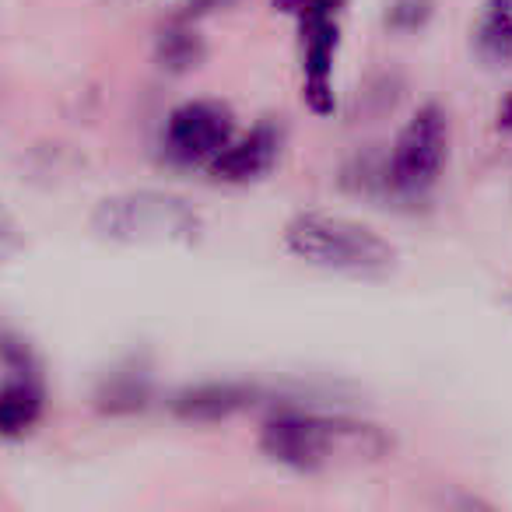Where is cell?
<instances>
[{"instance_id":"cell-1","label":"cell","mask_w":512,"mask_h":512,"mask_svg":"<svg viewBox=\"0 0 512 512\" xmlns=\"http://www.w3.org/2000/svg\"><path fill=\"white\" fill-rule=\"evenodd\" d=\"M285 249L302 264L358 281H383L397 271V249L386 235L358 218L302 211L281 232Z\"/></svg>"},{"instance_id":"cell-2","label":"cell","mask_w":512,"mask_h":512,"mask_svg":"<svg viewBox=\"0 0 512 512\" xmlns=\"http://www.w3.org/2000/svg\"><path fill=\"white\" fill-rule=\"evenodd\" d=\"M386 446H390V439L379 428L348 418H330V414L295 411V407L274 411L260 432V449L274 463L299 470V474H316V470L330 467L344 449L379 456L386 453Z\"/></svg>"},{"instance_id":"cell-3","label":"cell","mask_w":512,"mask_h":512,"mask_svg":"<svg viewBox=\"0 0 512 512\" xmlns=\"http://www.w3.org/2000/svg\"><path fill=\"white\" fill-rule=\"evenodd\" d=\"M92 228L123 246H197L204 218L186 197L169 190H130L106 197L92 214Z\"/></svg>"},{"instance_id":"cell-4","label":"cell","mask_w":512,"mask_h":512,"mask_svg":"<svg viewBox=\"0 0 512 512\" xmlns=\"http://www.w3.org/2000/svg\"><path fill=\"white\" fill-rule=\"evenodd\" d=\"M449 162V116L439 102H425L411 113L393 141L379 179L393 200H425Z\"/></svg>"},{"instance_id":"cell-5","label":"cell","mask_w":512,"mask_h":512,"mask_svg":"<svg viewBox=\"0 0 512 512\" xmlns=\"http://www.w3.org/2000/svg\"><path fill=\"white\" fill-rule=\"evenodd\" d=\"M348 0H306L299 8V53H302V99L309 113L334 116L337 88L334 64L341 50V11Z\"/></svg>"},{"instance_id":"cell-6","label":"cell","mask_w":512,"mask_h":512,"mask_svg":"<svg viewBox=\"0 0 512 512\" xmlns=\"http://www.w3.org/2000/svg\"><path fill=\"white\" fill-rule=\"evenodd\" d=\"M235 134V120L221 102L193 99L169 113L165 155L176 165H207Z\"/></svg>"},{"instance_id":"cell-7","label":"cell","mask_w":512,"mask_h":512,"mask_svg":"<svg viewBox=\"0 0 512 512\" xmlns=\"http://www.w3.org/2000/svg\"><path fill=\"white\" fill-rule=\"evenodd\" d=\"M278 155H281V127L264 120L256 123V127H249L246 134L239 137L232 134V141L207 162V172L218 183L246 186L256 183V179H264L278 165Z\"/></svg>"},{"instance_id":"cell-8","label":"cell","mask_w":512,"mask_h":512,"mask_svg":"<svg viewBox=\"0 0 512 512\" xmlns=\"http://www.w3.org/2000/svg\"><path fill=\"white\" fill-rule=\"evenodd\" d=\"M256 400H260V390L253 383L214 379V383H193L179 390L172 397V414L190 421V425H218V421L253 407Z\"/></svg>"},{"instance_id":"cell-9","label":"cell","mask_w":512,"mask_h":512,"mask_svg":"<svg viewBox=\"0 0 512 512\" xmlns=\"http://www.w3.org/2000/svg\"><path fill=\"white\" fill-rule=\"evenodd\" d=\"M470 43H474V53L481 64H512V0H481Z\"/></svg>"},{"instance_id":"cell-10","label":"cell","mask_w":512,"mask_h":512,"mask_svg":"<svg viewBox=\"0 0 512 512\" xmlns=\"http://www.w3.org/2000/svg\"><path fill=\"white\" fill-rule=\"evenodd\" d=\"M43 418V386L22 372L0 383V435H25Z\"/></svg>"},{"instance_id":"cell-11","label":"cell","mask_w":512,"mask_h":512,"mask_svg":"<svg viewBox=\"0 0 512 512\" xmlns=\"http://www.w3.org/2000/svg\"><path fill=\"white\" fill-rule=\"evenodd\" d=\"M200 57H204V39L197 36L193 22L176 18L169 29H162V36H158V64H162L165 71L183 74V71H190V67H197Z\"/></svg>"},{"instance_id":"cell-12","label":"cell","mask_w":512,"mask_h":512,"mask_svg":"<svg viewBox=\"0 0 512 512\" xmlns=\"http://www.w3.org/2000/svg\"><path fill=\"white\" fill-rule=\"evenodd\" d=\"M432 18V0H393L386 11V25L397 32H418Z\"/></svg>"},{"instance_id":"cell-13","label":"cell","mask_w":512,"mask_h":512,"mask_svg":"<svg viewBox=\"0 0 512 512\" xmlns=\"http://www.w3.org/2000/svg\"><path fill=\"white\" fill-rule=\"evenodd\" d=\"M109 400H113V411H137V407L148 404V383L141 376H123L109 386Z\"/></svg>"},{"instance_id":"cell-14","label":"cell","mask_w":512,"mask_h":512,"mask_svg":"<svg viewBox=\"0 0 512 512\" xmlns=\"http://www.w3.org/2000/svg\"><path fill=\"white\" fill-rule=\"evenodd\" d=\"M228 4H235V0H190V4H186V11L179 18H183V22H197V18L214 15V11L228 8Z\"/></svg>"},{"instance_id":"cell-15","label":"cell","mask_w":512,"mask_h":512,"mask_svg":"<svg viewBox=\"0 0 512 512\" xmlns=\"http://www.w3.org/2000/svg\"><path fill=\"white\" fill-rule=\"evenodd\" d=\"M18 246V232H15V221L4 214V207H0V260L11 253V249Z\"/></svg>"},{"instance_id":"cell-16","label":"cell","mask_w":512,"mask_h":512,"mask_svg":"<svg viewBox=\"0 0 512 512\" xmlns=\"http://www.w3.org/2000/svg\"><path fill=\"white\" fill-rule=\"evenodd\" d=\"M498 127H502L505 134H512V95H505L502 109H498Z\"/></svg>"},{"instance_id":"cell-17","label":"cell","mask_w":512,"mask_h":512,"mask_svg":"<svg viewBox=\"0 0 512 512\" xmlns=\"http://www.w3.org/2000/svg\"><path fill=\"white\" fill-rule=\"evenodd\" d=\"M302 4H306V0H274V8L285 11V15H299Z\"/></svg>"}]
</instances>
